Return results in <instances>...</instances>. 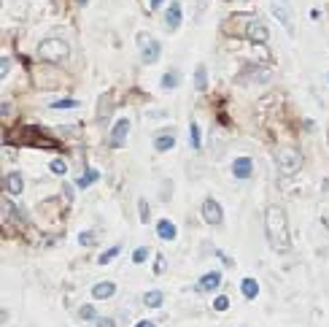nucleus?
<instances>
[{"label": "nucleus", "instance_id": "1a4fd4ad", "mask_svg": "<svg viewBox=\"0 0 329 327\" xmlns=\"http://www.w3.org/2000/svg\"><path fill=\"white\" fill-rule=\"evenodd\" d=\"M164 25H168V30H178V25H181V3L168 6V11H164Z\"/></svg>", "mask_w": 329, "mask_h": 327}, {"label": "nucleus", "instance_id": "473e14b6", "mask_svg": "<svg viewBox=\"0 0 329 327\" xmlns=\"http://www.w3.org/2000/svg\"><path fill=\"white\" fill-rule=\"evenodd\" d=\"M135 327H156V324H154V322H146V319H143V322H138Z\"/></svg>", "mask_w": 329, "mask_h": 327}, {"label": "nucleus", "instance_id": "c85d7f7f", "mask_svg": "<svg viewBox=\"0 0 329 327\" xmlns=\"http://www.w3.org/2000/svg\"><path fill=\"white\" fill-rule=\"evenodd\" d=\"M78 103H76V100H54V103H51V108H76Z\"/></svg>", "mask_w": 329, "mask_h": 327}, {"label": "nucleus", "instance_id": "bb28decb", "mask_svg": "<svg viewBox=\"0 0 329 327\" xmlns=\"http://www.w3.org/2000/svg\"><path fill=\"white\" fill-rule=\"evenodd\" d=\"M78 316H81V319H95V322H97L95 306H81V308H78Z\"/></svg>", "mask_w": 329, "mask_h": 327}, {"label": "nucleus", "instance_id": "f8f14e48", "mask_svg": "<svg viewBox=\"0 0 329 327\" xmlns=\"http://www.w3.org/2000/svg\"><path fill=\"white\" fill-rule=\"evenodd\" d=\"M156 236L162 241H176V224L170 219H159L156 222Z\"/></svg>", "mask_w": 329, "mask_h": 327}, {"label": "nucleus", "instance_id": "b1692460", "mask_svg": "<svg viewBox=\"0 0 329 327\" xmlns=\"http://www.w3.org/2000/svg\"><path fill=\"white\" fill-rule=\"evenodd\" d=\"M108 103H111V92H108V95H103V108L97 111V119H100V122H105L108 114H111V106H108Z\"/></svg>", "mask_w": 329, "mask_h": 327}, {"label": "nucleus", "instance_id": "0eeeda50", "mask_svg": "<svg viewBox=\"0 0 329 327\" xmlns=\"http://www.w3.org/2000/svg\"><path fill=\"white\" fill-rule=\"evenodd\" d=\"M251 173H254L251 157H238V160L232 162V176L235 178H251Z\"/></svg>", "mask_w": 329, "mask_h": 327}, {"label": "nucleus", "instance_id": "72a5a7b5", "mask_svg": "<svg viewBox=\"0 0 329 327\" xmlns=\"http://www.w3.org/2000/svg\"><path fill=\"white\" fill-rule=\"evenodd\" d=\"M162 6V0H151V9H159Z\"/></svg>", "mask_w": 329, "mask_h": 327}, {"label": "nucleus", "instance_id": "ddd939ff", "mask_svg": "<svg viewBox=\"0 0 329 327\" xmlns=\"http://www.w3.org/2000/svg\"><path fill=\"white\" fill-rule=\"evenodd\" d=\"M173 146H176L173 130H168V133H162V135L154 138V149H156V152H168V149H173Z\"/></svg>", "mask_w": 329, "mask_h": 327}, {"label": "nucleus", "instance_id": "423d86ee", "mask_svg": "<svg viewBox=\"0 0 329 327\" xmlns=\"http://www.w3.org/2000/svg\"><path fill=\"white\" fill-rule=\"evenodd\" d=\"M127 133H130V119H116L114 130H111V146L114 149H122L124 141H127Z\"/></svg>", "mask_w": 329, "mask_h": 327}, {"label": "nucleus", "instance_id": "9b49d317", "mask_svg": "<svg viewBox=\"0 0 329 327\" xmlns=\"http://www.w3.org/2000/svg\"><path fill=\"white\" fill-rule=\"evenodd\" d=\"M3 190L9 195H22V190H25V181H22L19 173H9L3 178Z\"/></svg>", "mask_w": 329, "mask_h": 327}, {"label": "nucleus", "instance_id": "f257e3e1", "mask_svg": "<svg viewBox=\"0 0 329 327\" xmlns=\"http://www.w3.org/2000/svg\"><path fill=\"white\" fill-rule=\"evenodd\" d=\"M264 232H267V244L276 252L286 254L292 249V236H289V219L281 206H270L264 214Z\"/></svg>", "mask_w": 329, "mask_h": 327}, {"label": "nucleus", "instance_id": "f3484780", "mask_svg": "<svg viewBox=\"0 0 329 327\" xmlns=\"http://www.w3.org/2000/svg\"><path fill=\"white\" fill-rule=\"evenodd\" d=\"M162 300H164V295L159 292V290H151V292H146L143 295V303L148 308H159L162 306Z\"/></svg>", "mask_w": 329, "mask_h": 327}, {"label": "nucleus", "instance_id": "2eb2a0df", "mask_svg": "<svg viewBox=\"0 0 329 327\" xmlns=\"http://www.w3.org/2000/svg\"><path fill=\"white\" fill-rule=\"evenodd\" d=\"M272 17H276L281 25L286 27V33H294V27H292V17H289V11L284 9V6H278V3L272 6Z\"/></svg>", "mask_w": 329, "mask_h": 327}, {"label": "nucleus", "instance_id": "5701e85b", "mask_svg": "<svg viewBox=\"0 0 329 327\" xmlns=\"http://www.w3.org/2000/svg\"><path fill=\"white\" fill-rule=\"evenodd\" d=\"M49 170L54 176H65L68 173V165H65V160H51L49 162Z\"/></svg>", "mask_w": 329, "mask_h": 327}, {"label": "nucleus", "instance_id": "6ab92c4d", "mask_svg": "<svg viewBox=\"0 0 329 327\" xmlns=\"http://www.w3.org/2000/svg\"><path fill=\"white\" fill-rule=\"evenodd\" d=\"M97 178H100V170H87V173H84V176L76 181V186H78V190H87L89 184L97 181Z\"/></svg>", "mask_w": 329, "mask_h": 327}, {"label": "nucleus", "instance_id": "7ed1b4c3", "mask_svg": "<svg viewBox=\"0 0 329 327\" xmlns=\"http://www.w3.org/2000/svg\"><path fill=\"white\" fill-rule=\"evenodd\" d=\"M138 46H140V60L146 65L159 60V41L151 35V33H138Z\"/></svg>", "mask_w": 329, "mask_h": 327}, {"label": "nucleus", "instance_id": "a211bd4d", "mask_svg": "<svg viewBox=\"0 0 329 327\" xmlns=\"http://www.w3.org/2000/svg\"><path fill=\"white\" fill-rule=\"evenodd\" d=\"M194 87H197L200 92H205V87H208V71H205V65H197V71H194Z\"/></svg>", "mask_w": 329, "mask_h": 327}, {"label": "nucleus", "instance_id": "cd10ccee", "mask_svg": "<svg viewBox=\"0 0 329 327\" xmlns=\"http://www.w3.org/2000/svg\"><path fill=\"white\" fill-rule=\"evenodd\" d=\"M213 308L216 311H227V308H230V295H218V298L213 300Z\"/></svg>", "mask_w": 329, "mask_h": 327}, {"label": "nucleus", "instance_id": "4468645a", "mask_svg": "<svg viewBox=\"0 0 329 327\" xmlns=\"http://www.w3.org/2000/svg\"><path fill=\"white\" fill-rule=\"evenodd\" d=\"M114 292H116V284L111 282H100L92 287V295H95L97 300H108V298H114Z\"/></svg>", "mask_w": 329, "mask_h": 327}, {"label": "nucleus", "instance_id": "f03ea898", "mask_svg": "<svg viewBox=\"0 0 329 327\" xmlns=\"http://www.w3.org/2000/svg\"><path fill=\"white\" fill-rule=\"evenodd\" d=\"M68 43L60 41V38H46V41H41V46H38V57L46 60V62H62L68 60Z\"/></svg>", "mask_w": 329, "mask_h": 327}, {"label": "nucleus", "instance_id": "2f4dec72", "mask_svg": "<svg viewBox=\"0 0 329 327\" xmlns=\"http://www.w3.org/2000/svg\"><path fill=\"white\" fill-rule=\"evenodd\" d=\"M97 327H116L114 319H97Z\"/></svg>", "mask_w": 329, "mask_h": 327}, {"label": "nucleus", "instance_id": "dca6fc26", "mask_svg": "<svg viewBox=\"0 0 329 327\" xmlns=\"http://www.w3.org/2000/svg\"><path fill=\"white\" fill-rule=\"evenodd\" d=\"M240 290H243V295H246L248 300H254L256 295H259V284H256V278H243Z\"/></svg>", "mask_w": 329, "mask_h": 327}, {"label": "nucleus", "instance_id": "a878e982", "mask_svg": "<svg viewBox=\"0 0 329 327\" xmlns=\"http://www.w3.org/2000/svg\"><path fill=\"white\" fill-rule=\"evenodd\" d=\"M138 216H140V222H143V224H146L148 219H151V214H148V203H146L143 198L138 200Z\"/></svg>", "mask_w": 329, "mask_h": 327}, {"label": "nucleus", "instance_id": "7c9ffc66", "mask_svg": "<svg viewBox=\"0 0 329 327\" xmlns=\"http://www.w3.org/2000/svg\"><path fill=\"white\" fill-rule=\"evenodd\" d=\"M78 241H81L84 246H92V232H81V236H78Z\"/></svg>", "mask_w": 329, "mask_h": 327}, {"label": "nucleus", "instance_id": "f704fd0d", "mask_svg": "<svg viewBox=\"0 0 329 327\" xmlns=\"http://www.w3.org/2000/svg\"><path fill=\"white\" fill-rule=\"evenodd\" d=\"M89 3V0H78V6H87Z\"/></svg>", "mask_w": 329, "mask_h": 327}, {"label": "nucleus", "instance_id": "412c9836", "mask_svg": "<svg viewBox=\"0 0 329 327\" xmlns=\"http://www.w3.org/2000/svg\"><path fill=\"white\" fill-rule=\"evenodd\" d=\"M119 252H122V246H111L108 252H103V254L97 257V262H100V265H108V262H111V260H114V257L119 254Z\"/></svg>", "mask_w": 329, "mask_h": 327}, {"label": "nucleus", "instance_id": "39448f33", "mask_svg": "<svg viewBox=\"0 0 329 327\" xmlns=\"http://www.w3.org/2000/svg\"><path fill=\"white\" fill-rule=\"evenodd\" d=\"M202 219H205L208 224H222L224 214H222V206H218L213 198H208L205 203H202Z\"/></svg>", "mask_w": 329, "mask_h": 327}, {"label": "nucleus", "instance_id": "6e6552de", "mask_svg": "<svg viewBox=\"0 0 329 327\" xmlns=\"http://www.w3.org/2000/svg\"><path fill=\"white\" fill-rule=\"evenodd\" d=\"M222 282H224L222 273H218V270H210V273H205V276L200 278L197 290H200V292H216L218 287H222Z\"/></svg>", "mask_w": 329, "mask_h": 327}, {"label": "nucleus", "instance_id": "c756f323", "mask_svg": "<svg viewBox=\"0 0 329 327\" xmlns=\"http://www.w3.org/2000/svg\"><path fill=\"white\" fill-rule=\"evenodd\" d=\"M9 71H11V60H9V57H3V60H0V73L9 76Z\"/></svg>", "mask_w": 329, "mask_h": 327}, {"label": "nucleus", "instance_id": "9d476101", "mask_svg": "<svg viewBox=\"0 0 329 327\" xmlns=\"http://www.w3.org/2000/svg\"><path fill=\"white\" fill-rule=\"evenodd\" d=\"M246 35L251 38L254 43H264V41H267V27H264V25H262L259 19H254L251 25H248V30H246Z\"/></svg>", "mask_w": 329, "mask_h": 327}, {"label": "nucleus", "instance_id": "aec40b11", "mask_svg": "<svg viewBox=\"0 0 329 327\" xmlns=\"http://www.w3.org/2000/svg\"><path fill=\"white\" fill-rule=\"evenodd\" d=\"M162 87H164V89H176V87H178V73H176V71H168V73H164V76H162Z\"/></svg>", "mask_w": 329, "mask_h": 327}, {"label": "nucleus", "instance_id": "20e7f679", "mask_svg": "<svg viewBox=\"0 0 329 327\" xmlns=\"http://www.w3.org/2000/svg\"><path fill=\"white\" fill-rule=\"evenodd\" d=\"M278 168L284 170L286 176L297 173L302 168V154L297 149H278Z\"/></svg>", "mask_w": 329, "mask_h": 327}, {"label": "nucleus", "instance_id": "4be33fe9", "mask_svg": "<svg viewBox=\"0 0 329 327\" xmlns=\"http://www.w3.org/2000/svg\"><path fill=\"white\" fill-rule=\"evenodd\" d=\"M148 254H151V249H148V246H140V249H135V252H132V262H135V265H140V262L148 260Z\"/></svg>", "mask_w": 329, "mask_h": 327}, {"label": "nucleus", "instance_id": "393cba45", "mask_svg": "<svg viewBox=\"0 0 329 327\" xmlns=\"http://www.w3.org/2000/svg\"><path fill=\"white\" fill-rule=\"evenodd\" d=\"M189 133H192V146H194V149H200L202 135H200V124H197V122H192V124H189Z\"/></svg>", "mask_w": 329, "mask_h": 327}]
</instances>
